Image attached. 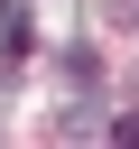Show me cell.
Masks as SVG:
<instances>
[{
  "label": "cell",
  "mask_w": 139,
  "mask_h": 149,
  "mask_svg": "<svg viewBox=\"0 0 139 149\" xmlns=\"http://www.w3.org/2000/svg\"><path fill=\"white\" fill-rule=\"evenodd\" d=\"M37 56V19H28V0H0V65H28Z\"/></svg>",
  "instance_id": "6da1fadb"
},
{
  "label": "cell",
  "mask_w": 139,
  "mask_h": 149,
  "mask_svg": "<svg viewBox=\"0 0 139 149\" xmlns=\"http://www.w3.org/2000/svg\"><path fill=\"white\" fill-rule=\"evenodd\" d=\"M111 19H120V28H139V0H111Z\"/></svg>",
  "instance_id": "7a4b0ae2"
}]
</instances>
